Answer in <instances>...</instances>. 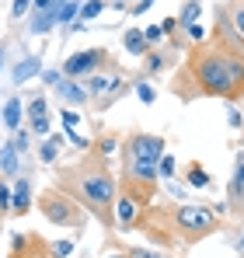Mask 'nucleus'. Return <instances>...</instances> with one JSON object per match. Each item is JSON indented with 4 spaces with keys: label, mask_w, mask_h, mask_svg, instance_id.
Instances as JSON below:
<instances>
[{
    "label": "nucleus",
    "mask_w": 244,
    "mask_h": 258,
    "mask_svg": "<svg viewBox=\"0 0 244 258\" xmlns=\"http://www.w3.org/2000/svg\"><path fill=\"white\" fill-rule=\"evenodd\" d=\"M157 171L171 178V174H174V157H161V161H157Z\"/></svg>",
    "instance_id": "nucleus-24"
},
{
    "label": "nucleus",
    "mask_w": 244,
    "mask_h": 258,
    "mask_svg": "<svg viewBox=\"0 0 244 258\" xmlns=\"http://www.w3.org/2000/svg\"><path fill=\"white\" fill-rule=\"evenodd\" d=\"M112 258H122V255H112Z\"/></svg>",
    "instance_id": "nucleus-38"
},
{
    "label": "nucleus",
    "mask_w": 244,
    "mask_h": 258,
    "mask_svg": "<svg viewBox=\"0 0 244 258\" xmlns=\"http://www.w3.org/2000/svg\"><path fill=\"white\" fill-rule=\"evenodd\" d=\"M52 255L56 258H70L74 255V244H70V241H59V244H52Z\"/></svg>",
    "instance_id": "nucleus-21"
},
{
    "label": "nucleus",
    "mask_w": 244,
    "mask_h": 258,
    "mask_svg": "<svg viewBox=\"0 0 244 258\" xmlns=\"http://www.w3.org/2000/svg\"><path fill=\"white\" fill-rule=\"evenodd\" d=\"M115 213H119V220H122V223H129V220L136 216V206H133V203H129L126 196H122V199H119V206H115Z\"/></svg>",
    "instance_id": "nucleus-18"
},
{
    "label": "nucleus",
    "mask_w": 244,
    "mask_h": 258,
    "mask_svg": "<svg viewBox=\"0 0 244 258\" xmlns=\"http://www.w3.org/2000/svg\"><path fill=\"white\" fill-rule=\"evenodd\" d=\"M189 35H192V39H203V25L192 21V25H189Z\"/></svg>",
    "instance_id": "nucleus-32"
},
{
    "label": "nucleus",
    "mask_w": 244,
    "mask_h": 258,
    "mask_svg": "<svg viewBox=\"0 0 244 258\" xmlns=\"http://www.w3.org/2000/svg\"><path fill=\"white\" fill-rule=\"evenodd\" d=\"M105 11V4L101 0H87V4H81V21H91V18H98Z\"/></svg>",
    "instance_id": "nucleus-17"
},
{
    "label": "nucleus",
    "mask_w": 244,
    "mask_h": 258,
    "mask_svg": "<svg viewBox=\"0 0 244 258\" xmlns=\"http://www.w3.org/2000/svg\"><path fill=\"white\" fill-rule=\"evenodd\" d=\"M56 7V21H63V25H70L77 14H81V4L77 0H59V4H52Z\"/></svg>",
    "instance_id": "nucleus-9"
},
{
    "label": "nucleus",
    "mask_w": 244,
    "mask_h": 258,
    "mask_svg": "<svg viewBox=\"0 0 244 258\" xmlns=\"http://www.w3.org/2000/svg\"><path fill=\"white\" fill-rule=\"evenodd\" d=\"M0 67H4V49H0Z\"/></svg>",
    "instance_id": "nucleus-36"
},
{
    "label": "nucleus",
    "mask_w": 244,
    "mask_h": 258,
    "mask_svg": "<svg viewBox=\"0 0 244 258\" xmlns=\"http://www.w3.org/2000/svg\"><path fill=\"white\" fill-rule=\"evenodd\" d=\"M164 140L161 136H136L133 140V157H143V161H161Z\"/></svg>",
    "instance_id": "nucleus-5"
},
{
    "label": "nucleus",
    "mask_w": 244,
    "mask_h": 258,
    "mask_svg": "<svg viewBox=\"0 0 244 258\" xmlns=\"http://www.w3.org/2000/svg\"><path fill=\"white\" fill-rule=\"evenodd\" d=\"M39 70H42V63H39V56H25L18 67H14V74H11V81L14 84H25V81H32V77H39Z\"/></svg>",
    "instance_id": "nucleus-6"
},
{
    "label": "nucleus",
    "mask_w": 244,
    "mask_h": 258,
    "mask_svg": "<svg viewBox=\"0 0 244 258\" xmlns=\"http://www.w3.org/2000/svg\"><path fill=\"white\" fill-rule=\"evenodd\" d=\"M0 171H7V174H14L18 171V154L7 147V150H0Z\"/></svg>",
    "instance_id": "nucleus-16"
},
{
    "label": "nucleus",
    "mask_w": 244,
    "mask_h": 258,
    "mask_svg": "<svg viewBox=\"0 0 244 258\" xmlns=\"http://www.w3.org/2000/svg\"><path fill=\"white\" fill-rule=\"evenodd\" d=\"M28 203H32V185L21 178V181L14 185V192H11V206L21 213V210H28Z\"/></svg>",
    "instance_id": "nucleus-7"
},
{
    "label": "nucleus",
    "mask_w": 244,
    "mask_h": 258,
    "mask_svg": "<svg viewBox=\"0 0 244 258\" xmlns=\"http://www.w3.org/2000/svg\"><path fill=\"white\" fill-rule=\"evenodd\" d=\"M237 28L244 32V11H237Z\"/></svg>",
    "instance_id": "nucleus-35"
},
{
    "label": "nucleus",
    "mask_w": 244,
    "mask_h": 258,
    "mask_svg": "<svg viewBox=\"0 0 244 258\" xmlns=\"http://www.w3.org/2000/svg\"><path fill=\"white\" fill-rule=\"evenodd\" d=\"M133 258H161L157 251H133Z\"/></svg>",
    "instance_id": "nucleus-34"
},
{
    "label": "nucleus",
    "mask_w": 244,
    "mask_h": 258,
    "mask_svg": "<svg viewBox=\"0 0 244 258\" xmlns=\"http://www.w3.org/2000/svg\"><path fill=\"white\" fill-rule=\"evenodd\" d=\"M28 4H32V0H14V7H11V14H14V18H21V14L28 11Z\"/></svg>",
    "instance_id": "nucleus-28"
},
{
    "label": "nucleus",
    "mask_w": 244,
    "mask_h": 258,
    "mask_svg": "<svg viewBox=\"0 0 244 258\" xmlns=\"http://www.w3.org/2000/svg\"><path fill=\"white\" fill-rule=\"evenodd\" d=\"M133 174L143 178V181H154V178H157V161H143V157H136V161H133Z\"/></svg>",
    "instance_id": "nucleus-10"
},
{
    "label": "nucleus",
    "mask_w": 244,
    "mask_h": 258,
    "mask_svg": "<svg viewBox=\"0 0 244 258\" xmlns=\"http://www.w3.org/2000/svg\"><path fill=\"white\" fill-rule=\"evenodd\" d=\"M32 4H35V11H49V7H52L56 0H32Z\"/></svg>",
    "instance_id": "nucleus-33"
},
{
    "label": "nucleus",
    "mask_w": 244,
    "mask_h": 258,
    "mask_svg": "<svg viewBox=\"0 0 244 258\" xmlns=\"http://www.w3.org/2000/svg\"><path fill=\"white\" fill-rule=\"evenodd\" d=\"M126 49H129L133 56H140V52L147 49V39H143V32H126Z\"/></svg>",
    "instance_id": "nucleus-15"
},
{
    "label": "nucleus",
    "mask_w": 244,
    "mask_h": 258,
    "mask_svg": "<svg viewBox=\"0 0 244 258\" xmlns=\"http://www.w3.org/2000/svg\"><path fill=\"white\" fill-rule=\"evenodd\" d=\"M241 248H244V237H241Z\"/></svg>",
    "instance_id": "nucleus-37"
},
{
    "label": "nucleus",
    "mask_w": 244,
    "mask_h": 258,
    "mask_svg": "<svg viewBox=\"0 0 244 258\" xmlns=\"http://www.w3.org/2000/svg\"><path fill=\"white\" fill-rule=\"evenodd\" d=\"M150 7H154V0H140V4H136V7H133V14H147V11H150Z\"/></svg>",
    "instance_id": "nucleus-30"
},
{
    "label": "nucleus",
    "mask_w": 244,
    "mask_h": 258,
    "mask_svg": "<svg viewBox=\"0 0 244 258\" xmlns=\"http://www.w3.org/2000/svg\"><path fill=\"white\" fill-rule=\"evenodd\" d=\"M56 21V7H49V11H42V14H35V21H32V32L35 35H42V32H49V25Z\"/></svg>",
    "instance_id": "nucleus-12"
},
{
    "label": "nucleus",
    "mask_w": 244,
    "mask_h": 258,
    "mask_svg": "<svg viewBox=\"0 0 244 258\" xmlns=\"http://www.w3.org/2000/svg\"><path fill=\"white\" fill-rule=\"evenodd\" d=\"M0 210H11V188L0 185Z\"/></svg>",
    "instance_id": "nucleus-27"
},
{
    "label": "nucleus",
    "mask_w": 244,
    "mask_h": 258,
    "mask_svg": "<svg viewBox=\"0 0 244 258\" xmlns=\"http://www.w3.org/2000/svg\"><path fill=\"white\" fill-rule=\"evenodd\" d=\"M178 227L189 230V234H203L213 227V213L199 210V206H185V210H178Z\"/></svg>",
    "instance_id": "nucleus-3"
},
{
    "label": "nucleus",
    "mask_w": 244,
    "mask_h": 258,
    "mask_svg": "<svg viewBox=\"0 0 244 258\" xmlns=\"http://www.w3.org/2000/svg\"><path fill=\"white\" fill-rule=\"evenodd\" d=\"M32 129H35V133H49V119H45V115H42V119H32Z\"/></svg>",
    "instance_id": "nucleus-29"
},
{
    "label": "nucleus",
    "mask_w": 244,
    "mask_h": 258,
    "mask_svg": "<svg viewBox=\"0 0 244 258\" xmlns=\"http://www.w3.org/2000/svg\"><path fill=\"white\" fill-rule=\"evenodd\" d=\"M230 196H244V154L237 157V168H234V178H230Z\"/></svg>",
    "instance_id": "nucleus-13"
},
{
    "label": "nucleus",
    "mask_w": 244,
    "mask_h": 258,
    "mask_svg": "<svg viewBox=\"0 0 244 258\" xmlns=\"http://www.w3.org/2000/svg\"><path fill=\"white\" fill-rule=\"evenodd\" d=\"M161 35H164V28H161V25H150V28H143V39H147V42H157Z\"/></svg>",
    "instance_id": "nucleus-25"
},
{
    "label": "nucleus",
    "mask_w": 244,
    "mask_h": 258,
    "mask_svg": "<svg viewBox=\"0 0 244 258\" xmlns=\"http://www.w3.org/2000/svg\"><path fill=\"white\" fill-rule=\"evenodd\" d=\"M101 63V52L98 49H84V52H77V56H70L67 59V77H81V74H91L94 67Z\"/></svg>",
    "instance_id": "nucleus-4"
},
{
    "label": "nucleus",
    "mask_w": 244,
    "mask_h": 258,
    "mask_svg": "<svg viewBox=\"0 0 244 258\" xmlns=\"http://www.w3.org/2000/svg\"><path fill=\"white\" fill-rule=\"evenodd\" d=\"M136 98H140L143 105H154L157 94H154V87H150V84H136Z\"/></svg>",
    "instance_id": "nucleus-20"
},
{
    "label": "nucleus",
    "mask_w": 244,
    "mask_h": 258,
    "mask_svg": "<svg viewBox=\"0 0 244 258\" xmlns=\"http://www.w3.org/2000/svg\"><path fill=\"white\" fill-rule=\"evenodd\" d=\"M119 81H108V77H91L87 81V94H105V91H115Z\"/></svg>",
    "instance_id": "nucleus-14"
},
{
    "label": "nucleus",
    "mask_w": 244,
    "mask_h": 258,
    "mask_svg": "<svg viewBox=\"0 0 244 258\" xmlns=\"http://www.w3.org/2000/svg\"><path fill=\"white\" fill-rule=\"evenodd\" d=\"M84 196H87V203H91L94 210H108V203H112V196H115L112 178H108V174L87 178V181H84Z\"/></svg>",
    "instance_id": "nucleus-2"
},
{
    "label": "nucleus",
    "mask_w": 244,
    "mask_h": 258,
    "mask_svg": "<svg viewBox=\"0 0 244 258\" xmlns=\"http://www.w3.org/2000/svg\"><path fill=\"white\" fill-rule=\"evenodd\" d=\"M0 122H4L7 129H18V126H21V101H18V98H11V101L4 105V115H0Z\"/></svg>",
    "instance_id": "nucleus-8"
},
{
    "label": "nucleus",
    "mask_w": 244,
    "mask_h": 258,
    "mask_svg": "<svg viewBox=\"0 0 244 258\" xmlns=\"http://www.w3.org/2000/svg\"><path fill=\"white\" fill-rule=\"evenodd\" d=\"M63 126H67V129L77 126V112H63Z\"/></svg>",
    "instance_id": "nucleus-31"
},
{
    "label": "nucleus",
    "mask_w": 244,
    "mask_h": 258,
    "mask_svg": "<svg viewBox=\"0 0 244 258\" xmlns=\"http://www.w3.org/2000/svg\"><path fill=\"white\" fill-rule=\"evenodd\" d=\"M199 81L213 94H227L237 81H244V67L230 63V59H220V56H209V59L199 63Z\"/></svg>",
    "instance_id": "nucleus-1"
},
{
    "label": "nucleus",
    "mask_w": 244,
    "mask_h": 258,
    "mask_svg": "<svg viewBox=\"0 0 244 258\" xmlns=\"http://www.w3.org/2000/svg\"><path fill=\"white\" fill-rule=\"evenodd\" d=\"M189 185H196V188H203V185H209V174H206L203 168H192V171H189Z\"/></svg>",
    "instance_id": "nucleus-19"
},
{
    "label": "nucleus",
    "mask_w": 244,
    "mask_h": 258,
    "mask_svg": "<svg viewBox=\"0 0 244 258\" xmlns=\"http://www.w3.org/2000/svg\"><path fill=\"white\" fill-rule=\"evenodd\" d=\"M42 115H45V101H42V98H35V101L28 105V119H42Z\"/></svg>",
    "instance_id": "nucleus-22"
},
{
    "label": "nucleus",
    "mask_w": 244,
    "mask_h": 258,
    "mask_svg": "<svg viewBox=\"0 0 244 258\" xmlns=\"http://www.w3.org/2000/svg\"><path fill=\"white\" fill-rule=\"evenodd\" d=\"M56 91H59L63 101H74V105H81L84 98H87V91H81L77 84H56Z\"/></svg>",
    "instance_id": "nucleus-11"
},
{
    "label": "nucleus",
    "mask_w": 244,
    "mask_h": 258,
    "mask_svg": "<svg viewBox=\"0 0 244 258\" xmlns=\"http://www.w3.org/2000/svg\"><path fill=\"white\" fill-rule=\"evenodd\" d=\"M196 14H199V0H192V4L185 7V14H181V21H185V25H192V21H196Z\"/></svg>",
    "instance_id": "nucleus-23"
},
{
    "label": "nucleus",
    "mask_w": 244,
    "mask_h": 258,
    "mask_svg": "<svg viewBox=\"0 0 244 258\" xmlns=\"http://www.w3.org/2000/svg\"><path fill=\"white\" fill-rule=\"evenodd\" d=\"M56 157V140H49L45 147H42V161H52Z\"/></svg>",
    "instance_id": "nucleus-26"
}]
</instances>
